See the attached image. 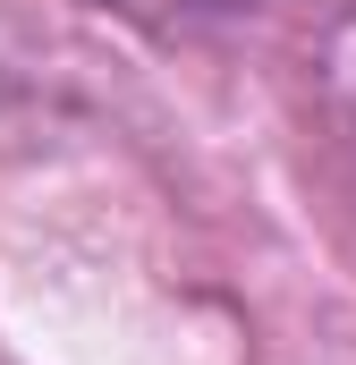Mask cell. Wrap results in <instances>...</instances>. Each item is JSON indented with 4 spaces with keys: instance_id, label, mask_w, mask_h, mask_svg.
I'll return each mask as SVG.
<instances>
[{
    "instance_id": "cell-1",
    "label": "cell",
    "mask_w": 356,
    "mask_h": 365,
    "mask_svg": "<svg viewBox=\"0 0 356 365\" xmlns=\"http://www.w3.org/2000/svg\"><path fill=\"white\" fill-rule=\"evenodd\" d=\"M93 9L145 17V26H178V17H212V9H238V0H93Z\"/></svg>"
}]
</instances>
